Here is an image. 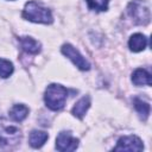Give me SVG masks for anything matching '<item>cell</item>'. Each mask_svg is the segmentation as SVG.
<instances>
[{
	"label": "cell",
	"mask_w": 152,
	"mask_h": 152,
	"mask_svg": "<svg viewBox=\"0 0 152 152\" xmlns=\"http://www.w3.org/2000/svg\"><path fill=\"white\" fill-rule=\"evenodd\" d=\"M21 140V131L18 126L0 118V151L10 150Z\"/></svg>",
	"instance_id": "obj_1"
},
{
	"label": "cell",
	"mask_w": 152,
	"mask_h": 152,
	"mask_svg": "<svg viewBox=\"0 0 152 152\" xmlns=\"http://www.w3.org/2000/svg\"><path fill=\"white\" fill-rule=\"evenodd\" d=\"M68 97V89L61 84L52 83L48 86L44 95V101L51 110H59L64 107Z\"/></svg>",
	"instance_id": "obj_2"
},
{
	"label": "cell",
	"mask_w": 152,
	"mask_h": 152,
	"mask_svg": "<svg viewBox=\"0 0 152 152\" xmlns=\"http://www.w3.org/2000/svg\"><path fill=\"white\" fill-rule=\"evenodd\" d=\"M23 17L26 20L33 23H40V24H51L53 21L51 11L46 7H43L40 4L36 1L26 2L23 11Z\"/></svg>",
	"instance_id": "obj_3"
},
{
	"label": "cell",
	"mask_w": 152,
	"mask_h": 152,
	"mask_svg": "<svg viewBox=\"0 0 152 152\" xmlns=\"http://www.w3.org/2000/svg\"><path fill=\"white\" fill-rule=\"evenodd\" d=\"M127 13L135 25H146L151 19L150 5L146 0H133L127 6Z\"/></svg>",
	"instance_id": "obj_4"
},
{
	"label": "cell",
	"mask_w": 152,
	"mask_h": 152,
	"mask_svg": "<svg viewBox=\"0 0 152 152\" xmlns=\"http://www.w3.org/2000/svg\"><path fill=\"white\" fill-rule=\"evenodd\" d=\"M62 53L64 56H66L80 70H89L90 69V64L89 62L78 52L77 49H75L71 44H64L62 46Z\"/></svg>",
	"instance_id": "obj_5"
},
{
	"label": "cell",
	"mask_w": 152,
	"mask_h": 152,
	"mask_svg": "<svg viewBox=\"0 0 152 152\" xmlns=\"http://www.w3.org/2000/svg\"><path fill=\"white\" fill-rule=\"evenodd\" d=\"M78 146V139L72 137L71 132L69 131H62L58 133L56 138V148L61 152H68V151H75Z\"/></svg>",
	"instance_id": "obj_6"
},
{
	"label": "cell",
	"mask_w": 152,
	"mask_h": 152,
	"mask_svg": "<svg viewBox=\"0 0 152 152\" xmlns=\"http://www.w3.org/2000/svg\"><path fill=\"white\" fill-rule=\"evenodd\" d=\"M113 150L114 151H142L144 145L138 137L126 135V137H121L118 140L116 146Z\"/></svg>",
	"instance_id": "obj_7"
},
{
	"label": "cell",
	"mask_w": 152,
	"mask_h": 152,
	"mask_svg": "<svg viewBox=\"0 0 152 152\" xmlns=\"http://www.w3.org/2000/svg\"><path fill=\"white\" fill-rule=\"evenodd\" d=\"M20 42V46L21 49L31 55H37L40 51V43L36 39H33L32 37H20L19 38Z\"/></svg>",
	"instance_id": "obj_8"
},
{
	"label": "cell",
	"mask_w": 152,
	"mask_h": 152,
	"mask_svg": "<svg viewBox=\"0 0 152 152\" xmlns=\"http://www.w3.org/2000/svg\"><path fill=\"white\" fill-rule=\"evenodd\" d=\"M147 37L141 34V33H135L133 36H131L129 40H128V46L131 49V51L133 52H140L142 51L146 46H147Z\"/></svg>",
	"instance_id": "obj_9"
},
{
	"label": "cell",
	"mask_w": 152,
	"mask_h": 152,
	"mask_svg": "<svg viewBox=\"0 0 152 152\" xmlns=\"http://www.w3.org/2000/svg\"><path fill=\"white\" fill-rule=\"evenodd\" d=\"M89 107H90V97H89V96H83L82 99H80V100L75 103V106H74L71 113H72V115L76 116L77 119H82Z\"/></svg>",
	"instance_id": "obj_10"
},
{
	"label": "cell",
	"mask_w": 152,
	"mask_h": 152,
	"mask_svg": "<svg viewBox=\"0 0 152 152\" xmlns=\"http://www.w3.org/2000/svg\"><path fill=\"white\" fill-rule=\"evenodd\" d=\"M28 115V108L25 104H13L10 109V118L15 122H21Z\"/></svg>",
	"instance_id": "obj_11"
},
{
	"label": "cell",
	"mask_w": 152,
	"mask_h": 152,
	"mask_svg": "<svg viewBox=\"0 0 152 152\" xmlns=\"http://www.w3.org/2000/svg\"><path fill=\"white\" fill-rule=\"evenodd\" d=\"M132 82L135 86H151V75L147 70L139 68L132 74Z\"/></svg>",
	"instance_id": "obj_12"
},
{
	"label": "cell",
	"mask_w": 152,
	"mask_h": 152,
	"mask_svg": "<svg viewBox=\"0 0 152 152\" xmlns=\"http://www.w3.org/2000/svg\"><path fill=\"white\" fill-rule=\"evenodd\" d=\"M48 138H49V135H48L46 132L34 129V131H32L30 133L28 142H30V145L33 148H39V147H42L45 144V141L48 140Z\"/></svg>",
	"instance_id": "obj_13"
},
{
	"label": "cell",
	"mask_w": 152,
	"mask_h": 152,
	"mask_svg": "<svg viewBox=\"0 0 152 152\" xmlns=\"http://www.w3.org/2000/svg\"><path fill=\"white\" fill-rule=\"evenodd\" d=\"M133 104H134V108H135V110L138 112L139 116L145 121V120L148 118V115H150V104H148L147 102L142 101V100L139 99V97H134Z\"/></svg>",
	"instance_id": "obj_14"
},
{
	"label": "cell",
	"mask_w": 152,
	"mask_h": 152,
	"mask_svg": "<svg viewBox=\"0 0 152 152\" xmlns=\"http://www.w3.org/2000/svg\"><path fill=\"white\" fill-rule=\"evenodd\" d=\"M13 72V64L4 58H0V77L6 78L11 76Z\"/></svg>",
	"instance_id": "obj_15"
},
{
	"label": "cell",
	"mask_w": 152,
	"mask_h": 152,
	"mask_svg": "<svg viewBox=\"0 0 152 152\" xmlns=\"http://www.w3.org/2000/svg\"><path fill=\"white\" fill-rule=\"evenodd\" d=\"M109 0H87V4L90 10L95 11H106L108 7Z\"/></svg>",
	"instance_id": "obj_16"
}]
</instances>
